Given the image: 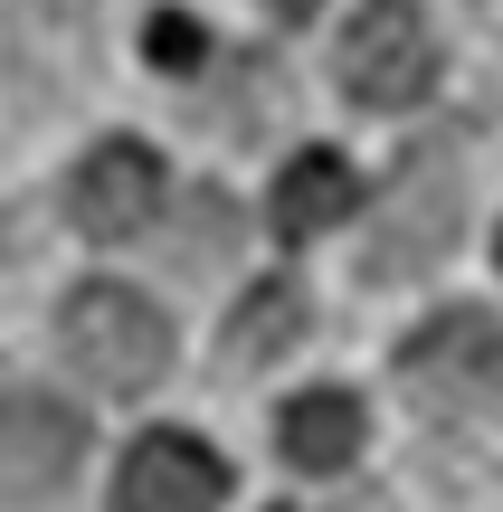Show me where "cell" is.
<instances>
[{"label": "cell", "instance_id": "cell-4", "mask_svg": "<svg viewBox=\"0 0 503 512\" xmlns=\"http://www.w3.org/2000/svg\"><path fill=\"white\" fill-rule=\"evenodd\" d=\"M333 76H342V95H352L361 114L418 105V95L437 86L428 10H418V0H371V10H352V29H342V48H333Z\"/></svg>", "mask_w": 503, "mask_h": 512}, {"label": "cell", "instance_id": "cell-8", "mask_svg": "<svg viewBox=\"0 0 503 512\" xmlns=\"http://www.w3.org/2000/svg\"><path fill=\"white\" fill-rule=\"evenodd\" d=\"M304 323H314V294H304L295 275H266V285H247L238 313L219 323V361L228 370H266L276 351L304 342Z\"/></svg>", "mask_w": 503, "mask_h": 512}, {"label": "cell", "instance_id": "cell-2", "mask_svg": "<svg viewBox=\"0 0 503 512\" xmlns=\"http://www.w3.org/2000/svg\"><path fill=\"white\" fill-rule=\"evenodd\" d=\"M57 342H67V361L86 370L95 389H114V399H143L171 370V323L152 313V294H133V285H76L67 304H57Z\"/></svg>", "mask_w": 503, "mask_h": 512}, {"label": "cell", "instance_id": "cell-10", "mask_svg": "<svg viewBox=\"0 0 503 512\" xmlns=\"http://www.w3.org/2000/svg\"><path fill=\"white\" fill-rule=\"evenodd\" d=\"M361 399L352 389H304V399H285V418H276V446H285V465H304V475H342V465L361 456Z\"/></svg>", "mask_w": 503, "mask_h": 512}, {"label": "cell", "instance_id": "cell-12", "mask_svg": "<svg viewBox=\"0 0 503 512\" xmlns=\"http://www.w3.org/2000/svg\"><path fill=\"white\" fill-rule=\"evenodd\" d=\"M276 10H285V19H314V10H323V0H276Z\"/></svg>", "mask_w": 503, "mask_h": 512}, {"label": "cell", "instance_id": "cell-1", "mask_svg": "<svg viewBox=\"0 0 503 512\" xmlns=\"http://www.w3.org/2000/svg\"><path fill=\"white\" fill-rule=\"evenodd\" d=\"M466 181H475V162H466V133H428V143L399 162V181H390V209H380V238L371 256H361V275H428L437 256L456 247V219H466Z\"/></svg>", "mask_w": 503, "mask_h": 512}, {"label": "cell", "instance_id": "cell-9", "mask_svg": "<svg viewBox=\"0 0 503 512\" xmlns=\"http://www.w3.org/2000/svg\"><path fill=\"white\" fill-rule=\"evenodd\" d=\"M352 209H361V171L342 162V152H295V162L276 171L266 219H276V238H323V228H342Z\"/></svg>", "mask_w": 503, "mask_h": 512}, {"label": "cell", "instance_id": "cell-3", "mask_svg": "<svg viewBox=\"0 0 503 512\" xmlns=\"http://www.w3.org/2000/svg\"><path fill=\"white\" fill-rule=\"evenodd\" d=\"M399 389H409L428 418H494L503 408V323L475 304L428 313V323L399 342Z\"/></svg>", "mask_w": 503, "mask_h": 512}, {"label": "cell", "instance_id": "cell-5", "mask_svg": "<svg viewBox=\"0 0 503 512\" xmlns=\"http://www.w3.org/2000/svg\"><path fill=\"white\" fill-rule=\"evenodd\" d=\"M86 456V418L57 389H0V494L10 503H48Z\"/></svg>", "mask_w": 503, "mask_h": 512}, {"label": "cell", "instance_id": "cell-11", "mask_svg": "<svg viewBox=\"0 0 503 512\" xmlns=\"http://www.w3.org/2000/svg\"><path fill=\"white\" fill-rule=\"evenodd\" d=\"M143 57H152V67H171V76H190V67L209 57V38H200V19H190V10H152Z\"/></svg>", "mask_w": 503, "mask_h": 512}, {"label": "cell", "instance_id": "cell-7", "mask_svg": "<svg viewBox=\"0 0 503 512\" xmlns=\"http://www.w3.org/2000/svg\"><path fill=\"white\" fill-rule=\"evenodd\" d=\"M67 209H76V228L86 238H133V228L162 209V152L152 143H95L86 162H76V181H67Z\"/></svg>", "mask_w": 503, "mask_h": 512}, {"label": "cell", "instance_id": "cell-13", "mask_svg": "<svg viewBox=\"0 0 503 512\" xmlns=\"http://www.w3.org/2000/svg\"><path fill=\"white\" fill-rule=\"evenodd\" d=\"M494 266H503V238H494Z\"/></svg>", "mask_w": 503, "mask_h": 512}, {"label": "cell", "instance_id": "cell-6", "mask_svg": "<svg viewBox=\"0 0 503 512\" xmlns=\"http://www.w3.org/2000/svg\"><path fill=\"white\" fill-rule=\"evenodd\" d=\"M219 503H228V465L190 427H152L114 465V512H219Z\"/></svg>", "mask_w": 503, "mask_h": 512}]
</instances>
